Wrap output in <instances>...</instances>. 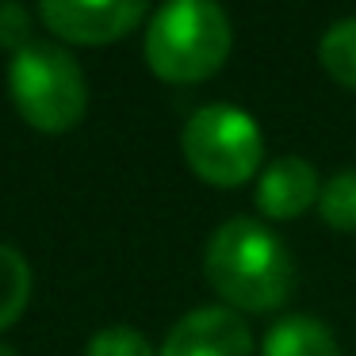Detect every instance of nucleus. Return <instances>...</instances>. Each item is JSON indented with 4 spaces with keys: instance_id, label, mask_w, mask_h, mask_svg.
<instances>
[{
    "instance_id": "obj_1",
    "label": "nucleus",
    "mask_w": 356,
    "mask_h": 356,
    "mask_svg": "<svg viewBox=\"0 0 356 356\" xmlns=\"http://www.w3.org/2000/svg\"><path fill=\"white\" fill-rule=\"evenodd\" d=\"M211 287L238 310H276L291 295V253L253 218H230L207 241L203 257Z\"/></svg>"
},
{
    "instance_id": "obj_2",
    "label": "nucleus",
    "mask_w": 356,
    "mask_h": 356,
    "mask_svg": "<svg viewBox=\"0 0 356 356\" xmlns=\"http://www.w3.org/2000/svg\"><path fill=\"white\" fill-rule=\"evenodd\" d=\"M230 19L215 0H169L146 31V62L161 81H207L230 58Z\"/></svg>"
},
{
    "instance_id": "obj_3",
    "label": "nucleus",
    "mask_w": 356,
    "mask_h": 356,
    "mask_svg": "<svg viewBox=\"0 0 356 356\" xmlns=\"http://www.w3.org/2000/svg\"><path fill=\"white\" fill-rule=\"evenodd\" d=\"M8 92L24 123L42 134H65L85 119L88 88L81 65L54 42H31L8 65Z\"/></svg>"
},
{
    "instance_id": "obj_4",
    "label": "nucleus",
    "mask_w": 356,
    "mask_h": 356,
    "mask_svg": "<svg viewBox=\"0 0 356 356\" xmlns=\"http://www.w3.org/2000/svg\"><path fill=\"white\" fill-rule=\"evenodd\" d=\"M184 157L195 177H203L207 184H245L264 157L261 127L253 115L230 104L200 108L184 127Z\"/></svg>"
},
{
    "instance_id": "obj_5",
    "label": "nucleus",
    "mask_w": 356,
    "mask_h": 356,
    "mask_svg": "<svg viewBox=\"0 0 356 356\" xmlns=\"http://www.w3.org/2000/svg\"><path fill=\"white\" fill-rule=\"evenodd\" d=\"M149 0H39L42 24L62 42L108 47L142 24Z\"/></svg>"
},
{
    "instance_id": "obj_6",
    "label": "nucleus",
    "mask_w": 356,
    "mask_h": 356,
    "mask_svg": "<svg viewBox=\"0 0 356 356\" xmlns=\"http://www.w3.org/2000/svg\"><path fill=\"white\" fill-rule=\"evenodd\" d=\"M161 356H253V337L230 307H200L172 325Z\"/></svg>"
},
{
    "instance_id": "obj_7",
    "label": "nucleus",
    "mask_w": 356,
    "mask_h": 356,
    "mask_svg": "<svg viewBox=\"0 0 356 356\" xmlns=\"http://www.w3.org/2000/svg\"><path fill=\"white\" fill-rule=\"evenodd\" d=\"M322 195L318 172L302 157H280L264 169L261 184H257V207L268 218H295Z\"/></svg>"
},
{
    "instance_id": "obj_8",
    "label": "nucleus",
    "mask_w": 356,
    "mask_h": 356,
    "mask_svg": "<svg viewBox=\"0 0 356 356\" xmlns=\"http://www.w3.org/2000/svg\"><path fill=\"white\" fill-rule=\"evenodd\" d=\"M264 356H337V341L318 318H284L264 337Z\"/></svg>"
},
{
    "instance_id": "obj_9",
    "label": "nucleus",
    "mask_w": 356,
    "mask_h": 356,
    "mask_svg": "<svg viewBox=\"0 0 356 356\" xmlns=\"http://www.w3.org/2000/svg\"><path fill=\"white\" fill-rule=\"evenodd\" d=\"M27 299H31V268H27L24 253L0 245V330H8L24 314Z\"/></svg>"
},
{
    "instance_id": "obj_10",
    "label": "nucleus",
    "mask_w": 356,
    "mask_h": 356,
    "mask_svg": "<svg viewBox=\"0 0 356 356\" xmlns=\"http://www.w3.org/2000/svg\"><path fill=\"white\" fill-rule=\"evenodd\" d=\"M318 62L337 85L356 88V19H341L318 42Z\"/></svg>"
},
{
    "instance_id": "obj_11",
    "label": "nucleus",
    "mask_w": 356,
    "mask_h": 356,
    "mask_svg": "<svg viewBox=\"0 0 356 356\" xmlns=\"http://www.w3.org/2000/svg\"><path fill=\"white\" fill-rule=\"evenodd\" d=\"M318 203H322V218L333 230L353 234L356 230V169L337 172V177L322 188Z\"/></svg>"
},
{
    "instance_id": "obj_12",
    "label": "nucleus",
    "mask_w": 356,
    "mask_h": 356,
    "mask_svg": "<svg viewBox=\"0 0 356 356\" xmlns=\"http://www.w3.org/2000/svg\"><path fill=\"white\" fill-rule=\"evenodd\" d=\"M85 356H154V348H149V341L138 330L111 325V330H100L88 341Z\"/></svg>"
},
{
    "instance_id": "obj_13",
    "label": "nucleus",
    "mask_w": 356,
    "mask_h": 356,
    "mask_svg": "<svg viewBox=\"0 0 356 356\" xmlns=\"http://www.w3.org/2000/svg\"><path fill=\"white\" fill-rule=\"evenodd\" d=\"M31 16L12 0H0V47L19 54L24 47H31Z\"/></svg>"
},
{
    "instance_id": "obj_14",
    "label": "nucleus",
    "mask_w": 356,
    "mask_h": 356,
    "mask_svg": "<svg viewBox=\"0 0 356 356\" xmlns=\"http://www.w3.org/2000/svg\"><path fill=\"white\" fill-rule=\"evenodd\" d=\"M0 356H16V353H12V348H8V345H0Z\"/></svg>"
}]
</instances>
